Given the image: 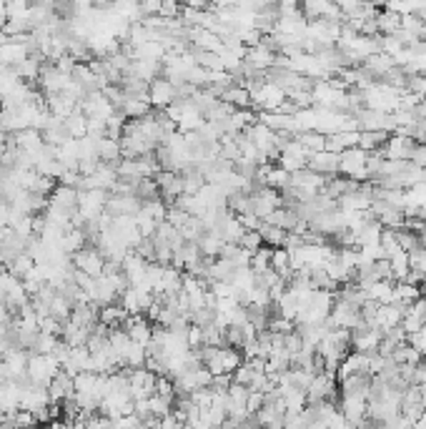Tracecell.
Segmentation results:
<instances>
[{"instance_id": "obj_17", "label": "cell", "mask_w": 426, "mask_h": 429, "mask_svg": "<svg viewBox=\"0 0 426 429\" xmlns=\"http://www.w3.org/2000/svg\"><path fill=\"white\" fill-rule=\"evenodd\" d=\"M223 236L218 231H206L203 236L199 239V246H201V254L203 256H221V248H223Z\"/></svg>"}, {"instance_id": "obj_19", "label": "cell", "mask_w": 426, "mask_h": 429, "mask_svg": "<svg viewBox=\"0 0 426 429\" xmlns=\"http://www.w3.org/2000/svg\"><path fill=\"white\" fill-rule=\"evenodd\" d=\"M33 266H36L33 256H30L28 251H23V254H18L13 262L8 264V271H10L13 277H18V279H25L30 274V269H33Z\"/></svg>"}, {"instance_id": "obj_21", "label": "cell", "mask_w": 426, "mask_h": 429, "mask_svg": "<svg viewBox=\"0 0 426 429\" xmlns=\"http://www.w3.org/2000/svg\"><path fill=\"white\" fill-rule=\"evenodd\" d=\"M294 139L306 146L309 151H323L326 148V133L321 131H299Z\"/></svg>"}, {"instance_id": "obj_22", "label": "cell", "mask_w": 426, "mask_h": 429, "mask_svg": "<svg viewBox=\"0 0 426 429\" xmlns=\"http://www.w3.org/2000/svg\"><path fill=\"white\" fill-rule=\"evenodd\" d=\"M161 18H178L181 15V3L178 0H163L161 3Z\"/></svg>"}, {"instance_id": "obj_6", "label": "cell", "mask_w": 426, "mask_h": 429, "mask_svg": "<svg viewBox=\"0 0 426 429\" xmlns=\"http://www.w3.org/2000/svg\"><path fill=\"white\" fill-rule=\"evenodd\" d=\"M155 183H158V191H161V196L166 198V201H173V204H176V198L184 194V176L173 174V171L158 174Z\"/></svg>"}, {"instance_id": "obj_8", "label": "cell", "mask_w": 426, "mask_h": 429, "mask_svg": "<svg viewBox=\"0 0 426 429\" xmlns=\"http://www.w3.org/2000/svg\"><path fill=\"white\" fill-rule=\"evenodd\" d=\"M78 194H81V189L78 186H71V183H60V186H55L51 194V204H58L63 206V209H71V211H75L78 209Z\"/></svg>"}, {"instance_id": "obj_4", "label": "cell", "mask_w": 426, "mask_h": 429, "mask_svg": "<svg viewBox=\"0 0 426 429\" xmlns=\"http://www.w3.org/2000/svg\"><path fill=\"white\" fill-rule=\"evenodd\" d=\"M73 264L75 269L86 271L90 277H101L105 269V256L101 254V248H93V246H83L81 251H75L73 254Z\"/></svg>"}, {"instance_id": "obj_18", "label": "cell", "mask_w": 426, "mask_h": 429, "mask_svg": "<svg viewBox=\"0 0 426 429\" xmlns=\"http://www.w3.org/2000/svg\"><path fill=\"white\" fill-rule=\"evenodd\" d=\"M271 254L273 246H266V244L251 254V269H253V274H264L266 269H271Z\"/></svg>"}, {"instance_id": "obj_7", "label": "cell", "mask_w": 426, "mask_h": 429, "mask_svg": "<svg viewBox=\"0 0 426 429\" xmlns=\"http://www.w3.org/2000/svg\"><path fill=\"white\" fill-rule=\"evenodd\" d=\"M351 146H359V131H353V128L326 133V151L341 153L344 148H351Z\"/></svg>"}, {"instance_id": "obj_5", "label": "cell", "mask_w": 426, "mask_h": 429, "mask_svg": "<svg viewBox=\"0 0 426 429\" xmlns=\"http://www.w3.org/2000/svg\"><path fill=\"white\" fill-rule=\"evenodd\" d=\"M306 168H311V171H316V174H323V176H336L338 174V153L334 151H314L309 156V163H306Z\"/></svg>"}, {"instance_id": "obj_20", "label": "cell", "mask_w": 426, "mask_h": 429, "mask_svg": "<svg viewBox=\"0 0 426 429\" xmlns=\"http://www.w3.org/2000/svg\"><path fill=\"white\" fill-rule=\"evenodd\" d=\"M221 95H223V101L236 106V108H246V106H251V91L243 86L228 88V91H223Z\"/></svg>"}, {"instance_id": "obj_11", "label": "cell", "mask_w": 426, "mask_h": 429, "mask_svg": "<svg viewBox=\"0 0 426 429\" xmlns=\"http://www.w3.org/2000/svg\"><path fill=\"white\" fill-rule=\"evenodd\" d=\"M158 63L161 60H151V58H133L131 60V76H136V78L146 80V83H151L153 78H158ZM125 73V76H128Z\"/></svg>"}, {"instance_id": "obj_24", "label": "cell", "mask_w": 426, "mask_h": 429, "mask_svg": "<svg viewBox=\"0 0 426 429\" xmlns=\"http://www.w3.org/2000/svg\"><path fill=\"white\" fill-rule=\"evenodd\" d=\"M412 163L426 168V143H416V148H414V153H412Z\"/></svg>"}, {"instance_id": "obj_12", "label": "cell", "mask_w": 426, "mask_h": 429, "mask_svg": "<svg viewBox=\"0 0 426 429\" xmlns=\"http://www.w3.org/2000/svg\"><path fill=\"white\" fill-rule=\"evenodd\" d=\"M386 141H389V131H384V128H364L359 133V146L364 151H376Z\"/></svg>"}, {"instance_id": "obj_1", "label": "cell", "mask_w": 426, "mask_h": 429, "mask_svg": "<svg viewBox=\"0 0 426 429\" xmlns=\"http://www.w3.org/2000/svg\"><path fill=\"white\" fill-rule=\"evenodd\" d=\"M366 156L368 151H364L361 146H351V148H344V151L338 153V171L353 181H371V176H368V168H366Z\"/></svg>"}, {"instance_id": "obj_26", "label": "cell", "mask_w": 426, "mask_h": 429, "mask_svg": "<svg viewBox=\"0 0 426 429\" xmlns=\"http://www.w3.org/2000/svg\"><path fill=\"white\" fill-rule=\"evenodd\" d=\"M40 3H51V5H53V0H40Z\"/></svg>"}, {"instance_id": "obj_10", "label": "cell", "mask_w": 426, "mask_h": 429, "mask_svg": "<svg viewBox=\"0 0 426 429\" xmlns=\"http://www.w3.org/2000/svg\"><path fill=\"white\" fill-rule=\"evenodd\" d=\"M86 241H88V233L83 231V229H78V226H68L66 231H63L60 246H63V251H68V254L73 256L75 251H81V248L86 246Z\"/></svg>"}, {"instance_id": "obj_9", "label": "cell", "mask_w": 426, "mask_h": 429, "mask_svg": "<svg viewBox=\"0 0 426 429\" xmlns=\"http://www.w3.org/2000/svg\"><path fill=\"white\" fill-rule=\"evenodd\" d=\"M125 319H128V312L121 304H103L98 309V324H103L108 329L123 327Z\"/></svg>"}, {"instance_id": "obj_15", "label": "cell", "mask_w": 426, "mask_h": 429, "mask_svg": "<svg viewBox=\"0 0 426 429\" xmlns=\"http://www.w3.org/2000/svg\"><path fill=\"white\" fill-rule=\"evenodd\" d=\"M376 28L381 30L384 36H391V33H397L399 28H401V13H397V10H384V13L376 15Z\"/></svg>"}, {"instance_id": "obj_16", "label": "cell", "mask_w": 426, "mask_h": 429, "mask_svg": "<svg viewBox=\"0 0 426 429\" xmlns=\"http://www.w3.org/2000/svg\"><path fill=\"white\" fill-rule=\"evenodd\" d=\"M66 131H68V136H73V139H83L86 131H88V116H86L81 108L73 111V113L66 118Z\"/></svg>"}, {"instance_id": "obj_25", "label": "cell", "mask_w": 426, "mask_h": 429, "mask_svg": "<svg viewBox=\"0 0 426 429\" xmlns=\"http://www.w3.org/2000/svg\"><path fill=\"white\" fill-rule=\"evenodd\" d=\"M3 359H5V349H3V347H0V362H3Z\"/></svg>"}, {"instance_id": "obj_23", "label": "cell", "mask_w": 426, "mask_h": 429, "mask_svg": "<svg viewBox=\"0 0 426 429\" xmlns=\"http://www.w3.org/2000/svg\"><path fill=\"white\" fill-rule=\"evenodd\" d=\"M161 3L163 0H140V10H143V15H158L161 13Z\"/></svg>"}, {"instance_id": "obj_14", "label": "cell", "mask_w": 426, "mask_h": 429, "mask_svg": "<svg viewBox=\"0 0 426 429\" xmlns=\"http://www.w3.org/2000/svg\"><path fill=\"white\" fill-rule=\"evenodd\" d=\"M419 297H421L419 284H409V281H397V284H394V301H399V304L409 306Z\"/></svg>"}, {"instance_id": "obj_13", "label": "cell", "mask_w": 426, "mask_h": 429, "mask_svg": "<svg viewBox=\"0 0 426 429\" xmlns=\"http://www.w3.org/2000/svg\"><path fill=\"white\" fill-rule=\"evenodd\" d=\"M389 262H391V279L394 281H404L406 274L412 271V256H409V251L399 248L397 254L389 256Z\"/></svg>"}, {"instance_id": "obj_3", "label": "cell", "mask_w": 426, "mask_h": 429, "mask_svg": "<svg viewBox=\"0 0 426 429\" xmlns=\"http://www.w3.org/2000/svg\"><path fill=\"white\" fill-rule=\"evenodd\" d=\"M178 98L176 83L171 78H153L148 83V103L155 108H166Z\"/></svg>"}, {"instance_id": "obj_2", "label": "cell", "mask_w": 426, "mask_h": 429, "mask_svg": "<svg viewBox=\"0 0 426 429\" xmlns=\"http://www.w3.org/2000/svg\"><path fill=\"white\" fill-rule=\"evenodd\" d=\"M60 371V362L55 354H40V351H30L28 357V379L36 384H45L51 382Z\"/></svg>"}]
</instances>
